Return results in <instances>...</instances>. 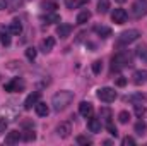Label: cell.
Listing matches in <instances>:
<instances>
[{"label": "cell", "instance_id": "8992f818", "mask_svg": "<svg viewBox=\"0 0 147 146\" xmlns=\"http://www.w3.org/2000/svg\"><path fill=\"white\" fill-rule=\"evenodd\" d=\"M98 98L101 102H105V103H111V102L116 100V91L113 88H108V86L101 88V89H98Z\"/></svg>", "mask_w": 147, "mask_h": 146}, {"label": "cell", "instance_id": "ba28073f", "mask_svg": "<svg viewBox=\"0 0 147 146\" xmlns=\"http://www.w3.org/2000/svg\"><path fill=\"white\" fill-rule=\"evenodd\" d=\"M70 132H72V126H70V122H60L58 126H57V134L60 136V138H69L70 136Z\"/></svg>", "mask_w": 147, "mask_h": 146}, {"label": "cell", "instance_id": "484cf974", "mask_svg": "<svg viewBox=\"0 0 147 146\" xmlns=\"http://www.w3.org/2000/svg\"><path fill=\"white\" fill-rule=\"evenodd\" d=\"M21 136H22V139H24V141H34V139H36V132H34L33 129L21 132Z\"/></svg>", "mask_w": 147, "mask_h": 146}, {"label": "cell", "instance_id": "4fadbf2b", "mask_svg": "<svg viewBox=\"0 0 147 146\" xmlns=\"http://www.w3.org/2000/svg\"><path fill=\"white\" fill-rule=\"evenodd\" d=\"M87 127H89V131H91V132L98 134V132H101L103 124H101V120H99V119H92V115H91V117H89V120H87Z\"/></svg>", "mask_w": 147, "mask_h": 146}, {"label": "cell", "instance_id": "f35d334b", "mask_svg": "<svg viewBox=\"0 0 147 146\" xmlns=\"http://www.w3.org/2000/svg\"><path fill=\"white\" fill-rule=\"evenodd\" d=\"M9 7V0H0V10H5Z\"/></svg>", "mask_w": 147, "mask_h": 146}, {"label": "cell", "instance_id": "2e32d148", "mask_svg": "<svg viewBox=\"0 0 147 146\" xmlns=\"http://www.w3.org/2000/svg\"><path fill=\"white\" fill-rule=\"evenodd\" d=\"M19 139H22V136H21L19 131H10L5 136V143L7 145H16V143H19Z\"/></svg>", "mask_w": 147, "mask_h": 146}, {"label": "cell", "instance_id": "8d00e7d4", "mask_svg": "<svg viewBox=\"0 0 147 146\" xmlns=\"http://www.w3.org/2000/svg\"><path fill=\"white\" fill-rule=\"evenodd\" d=\"M0 41H2V45H5V46H9V45H10V36H9V33H5V35H2V38H0Z\"/></svg>", "mask_w": 147, "mask_h": 146}, {"label": "cell", "instance_id": "7a4b0ae2", "mask_svg": "<svg viewBox=\"0 0 147 146\" xmlns=\"http://www.w3.org/2000/svg\"><path fill=\"white\" fill-rule=\"evenodd\" d=\"M111 62H113V64H111L113 69H123V67L132 65V55H130L128 52H118V53L113 57Z\"/></svg>", "mask_w": 147, "mask_h": 146}, {"label": "cell", "instance_id": "7c38bea8", "mask_svg": "<svg viewBox=\"0 0 147 146\" xmlns=\"http://www.w3.org/2000/svg\"><path fill=\"white\" fill-rule=\"evenodd\" d=\"M70 33H72V26H70V24H67V23H60V24H58V28H57V36L67 38V36H70Z\"/></svg>", "mask_w": 147, "mask_h": 146}, {"label": "cell", "instance_id": "3957f363", "mask_svg": "<svg viewBox=\"0 0 147 146\" xmlns=\"http://www.w3.org/2000/svg\"><path fill=\"white\" fill-rule=\"evenodd\" d=\"M140 38V31L139 29H127V31H123L118 40H116V45L118 46H125V45H130V43H134V41H137Z\"/></svg>", "mask_w": 147, "mask_h": 146}, {"label": "cell", "instance_id": "74e56055", "mask_svg": "<svg viewBox=\"0 0 147 146\" xmlns=\"http://www.w3.org/2000/svg\"><path fill=\"white\" fill-rule=\"evenodd\" d=\"M125 84H127V79H125V77H121V76H120V77H116V86H120V88H121V86H125Z\"/></svg>", "mask_w": 147, "mask_h": 146}, {"label": "cell", "instance_id": "4dcf8cb0", "mask_svg": "<svg viewBox=\"0 0 147 146\" xmlns=\"http://www.w3.org/2000/svg\"><path fill=\"white\" fill-rule=\"evenodd\" d=\"M77 143H79V145H91V143H92V139H91V138H87V136H77Z\"/></svg>", "mask_w": 147, "mask_h": 146}, {"label": "cell", "instance_id": "1f68e13d", "mask_svg": "<svg viewBox=\"0 0 147 146\" xmlns=\"http://www.w3.org/2000/svg\"><path fill=\"white\" fill-rule=\"evenodd\" d=\"M79 3H80V0H65V5H67V9H77L79 7Z\"/></svg>", "mask_w": 147, "mask_h": 146}, {"label": "cell", "instance_id": "ffe728a7", "mask_svg": "<svg viewBox=\"0 0 147 146\" xmlns=\"http://www.w3.org/2000/svg\"><path fill=\"white\" fill-rule=\"evenodd\" d=\"M147 81V71H135L134 72V83L135 84H144Z\"/></svg>", "mask_w": 147, "mask_h": 146}, {"label": "cell", "instance_id": "30bf717a", "mask_svg": "<svg viewBox=\"0 0 147 146\" xmlns=\"http://www.w3.org/2000/svg\"><path fill=\"white\" fill-rule=\"evenodd\" d=\"M55 46V38L51 36H46L45 40H41V45H39V50L45 52V53H50Z\"/></svg>", "mask_w": 147, "mask_h": 146}, {"label": "cell", "instance_id": "7402d4cb", "mask_svg": "<svg viewBox=\"0 0 147 146\" xmlns=\"http://www.w3.org/2000/svg\"><path fill=\"white\" fill-rule=\"evenodd\" d=\"M99 120H103L105 124L111 122V110L108 107H103L101 108V112H99Z\"/></svg>", "mask_w": 147, "mask_h": 146}, {"label": "cell", "instance_id": "83f0119b", "mask_svg": "<svg viewBox=\"0 0 147 146\" xmlns=\"http://www.w3.org/2000/svg\"><path fill=\"white\" fill-rule=\"evenodd\" d=\"M101 71H103V62H101V60H94V62H92V72L101 74Z\"/></svg>", "mask_w": 147, "mask_h": 146}, {"label": "cell", "instance_id": "603a6c76", "mask_svg": "<svg viewBox=\"0 0 147 146\" xmlns=\"http://www.w3.org/2000/svg\"><path fill=\"white\" fill-rule=\"evenodd\" d=\"M108 10H110V0H98V12L108 14Z\"/></svg>", "mask_w": 147, "mask_h": 146}, {"label": "cell", "instance_id": "60d3db41", "mask_svg": "<svg viewBox=\"0 0 147 146\" xmlns=\"http://www.w3.org/2000/svg\"><path fill=\"white\" fill-rule=\"evenodd\" d=\"M86 2H89V0H80V3H86Z\"/></svg>", "mask_w": 147, "mask_h": 146}, {"label": "cell", "instance_id": "d6a6232c", "mask_svg": "<svg viewBox=\"0 0 147 146\" xmlns=\"http://www.w3.org/2000/svg\"><path fill=\"white\" fill-rule=\"evenodd\" d=\"M127 100H128V102H132L134 105H135V103H142V95H130Z\"/></svg>", "mask_w": 147, "mask_h": 146}, {"label": "cell", "instance_id": "277c9868", "mask_svg": "<svg viewBox=\"0 0 147 146\" xmlns=\"http://www.w3.org/2000/svg\"><path fill=\"white\" fill-rule=\"evenodd\" d=\"M24 88H26V83L21 77H14L9 83H5V86H3V89L9 93H21V91H24Z\"/></svg>", "mask_w": 147, "mask_h": 146}, {"label": "cell", "instance_id": "9a60e30c", "mask_svg": "<svg viewBox=\"0 0 147 146\" xmlns=\"http://www.w3.org/2000/svg\"><path fill=\"white\" fill-rule=\"evenodd\" d=\"M45 12H55L58 9V2L57 0H43L41 5H39Z\"/></svg>", "mask_w": 147, "mask_h": 146}, {"label": "cell", "instance_id": "cb8c5ba5", "mask_svg": "<svg viewBox=\"0 0 147 146\" xmlns=\"http://www.w3.org/2000/svg\"><path fill=\"white\" fill-rule=\"evenodd\" d=\"M135 53H137V57H139L142 62H146V64H147V46H146V45H140V46H137Z\"/></svg>", "mask_w": 147, "mask_h": 146}, {"label": "cell", "instance_id": "f1b7e54d", "mask_svg": "<svg viewBox=\"0 0 147 146\" xmlns=\"http://www.w3.org/2000/svg\"><path fill=\"white\" fill-rule=\"evenodd\" d=\"M144 113H146V107L142 103H135V115L137 117H142Z\"/></svg>", "mask_w": 147, "mask_h": 146}, {"label": "cell", "instance_id": "6da1fadb", "mask_svg": "<svg viewBox=\"0 0 147 146\" xmlns=\"http://www.w3.org/2000/svg\"><path fill=\"white\" fill-rule=\"evenodd\" d=\"M72 102H74V93L72 91H69V89L58 91V93H55L53 98H51V105H53V110H55V112H62V110H65Z\"/></svg>", "mask_w": 147, "mask_h": 146}, {"label": "cell", "instance_id": "d590c367", "mask_svg": "<svg viewBox=\"0 0 147 146\" xmlns=\"http://www.w3.org/2000/svg\"><path fill=\"white\" fill-rule=\"evenodd\" d=\"M121 145H123V146L135 145V139H134V138H130V136H127V138H123V139H121Z\"/></svg>", "mask_w": 147, "mask_h": 146}, {"label": "cell", "instance_id": "52a82bcc", "mask_svg": "<svg viewBox=\"0 0 147 146\" xmlns=\"http://www.w3.org/2000/svg\"><path fill=\"white\" fill-rule=\"evenodd\" d=\"M127 17H128V14H127L125 9H115V10L111 12V21H113L115 24H123V23L127 21Z\"/></svg>", "mask_w": 147, "mask_h": 146}, {"label": "cell", "instance_id": "8fae6325", "mask_svg": "<svg viewBox=\"0 0 147 146\" xmlns=\"http://www.w3.org/2000/svg\"><path fill=\"white\" fill-rule=\"evenodd\" d=\"M92 112H94L92 103H89V102H82V103L79 105V113H80L82 117H86V119H89V117L92 115Z\"/></svg>", "mask_w": 147, "mask_h": 146}, {"label": "cell", "instance_id": "d4e9b609", "mask_svg": "<svg viewBox=\"0 0 147 146\" xmlns=\"http://www.w3.org/2000/svg\"><path fill=\"white\" fill-rule=\"evenodd\" d=\"M134 129H135V132H137V134H140V136H142V134H146V131H147V124L144 122V120H139V122L135 124V127H134Z\"/></svg>", "mask_w": 147, "mask_h": 146}, {"label": "cell", "instance_id": "4316f807", "mask_svg": "<svg viewBox=\"0 0 147 146\" xmlns=\"http://www.w3.org/2000/svg\"><path fill=\"white\" fill-rule=\"evenodd\" d=\"M118 120H120L121 124H127V122L130 120V113H128L127 110H123V112H120V113H118Z\"/></svg>", "mask_w": 147, "mask_h": 146}, {"label": "cell", "instance_id": "9c48e42d", "mask_svg": "<svg viewBox=\"0 0 147 146\" xmlns=\"http://www.w3.org/2000/svg\"><path fill=\"white\" fill-rule=\"evenodd\" d=\"M39 96H41V93H39V91H33L31 95H28V98L24 100V108H26V110H31L38 103V102H39Z\"/></svg>", "mask_w": 147, "mask_h": 146}, {"label": "cell", "instance_id": "5bb4252c", "mask_svg": "<svg viewBox=\"0 0 147 146\" xmlns=\"http://www.w3.org/2000/svg\"><path fill=\"white\" fill-rule=\"evenodd\" d=\"M41 21H45L46 24H57V23H60V16L57 12H46L41 16Z\"/></svg>", "mask_w": 147, "mask_h": 146}, {"label": "cell", "instance_id": "e575fe53", "mask_svg": "<svg viewBox=\"0 0 147 146\" xmlns=\"http://www.w3.org/2000/svg\"><path fill=\"white\" fill-rule=\"evenodd\" d=\"M7 126H9V122H7V119H0V136L7 131Z\"/></svg>", "mask_w": 147, "mask_h": 146}, {"label": "cell", "instance_id": "5b68a950", "mask_svg": "<svg viewBox=\"0 0 147 146\" xmlns=\"http://www.w3.org/2000/svg\"><path fill=\"white\" fill-rule=\"evenodd\" d=\"M130 14H132V17H135V19L144 17V16L147 14V2L146 0H135V2L132 3Z\"/></svg>", "mask_w": 147, "mask_h": 146}, {"label": "cell", "instance_id": "836d02e7", "mask_svg": "<svg viewBox=\"0 0 147 146\" xmlns=\"http://www.w3.org/2000/svg\"><path fill=\"white\" fill-rule=\"evenodd\" d=\"M106 129H108V132H110L111 136H115V138L118 136V129H116V127H115L111 122H108V124H106Z\"/></svg>", "mask_w": 147, "mask_h": 146}, {"label": "cell", "instance_id": "f546056e", "mask_svg": "<svg viewBox=\"0 0 147 146\" xmlns=\"http://www.w3.org/2000/svg\"><path fill=\"white\" fill-rule=\"evenodd\" d=\"M36 48H33V46H29V48H28V50H26V57H28V59H29V60H34V59H36Z\"/></svg>", "mask_w": 147, "mask_h": 146}, {"label": "cell", "instance_id": "ab89813d", "mask_svg": "<svg viewBox=\"0 0 147 146\" xmlns=\"http://www.w3.org/2000/svg\"><path fill=\"white\" fill-rule=\"evenodd\" d=\"M116 2H118V3H123V2H125V0H116Z\"/></svg>", "mask_w": 147, "mask_h": 146}, {"label": "cell", "instance_id": "d6986e66", "mask_svg": "<svg viewBox=\"0 0 147 146\" xmlns=\"http://www.w3.org/2000/svg\"><path fill=\"white\" fill-rule=\"evenodd\" d=\"M94 31H96V35L101 38H110L111 36V28H108V26H96L94 28Z\"/></svg>", "mask_w": 147, "mask_h": 146}, {"label": "cell", "instance_id": "e0dca14e", "mask_svg": "<svg viewBox=\"0 0 147 146\" xmlns=\"http://www.w3.org/2000/svg\"><path fill=\"white\" fill-rule=\"evenodd\" d=\"M7 31H9L10 35L19 36V35L22 33V24H21V21H12V23H10V26L7 28Z\"/></svg>", "mask_w": 147, "mask_h": 146}, {"label": "cell", "instance_id": "ac0fdd59", "mask_svg": "<svg viewBox=\"0 0 147 146\" xmlns=\"http://www.w3.org/2000/svg\"><path fill=\"white\" fill-rule=\"evenodd\" d=\"M34 110H36V113L39 115V117H46V115L50 113L48 105H46V103H43V102H38L36 105H34Z\"/></svg>", "mask_w": 147, "mask_h": 146}, {"label": "cell", "instance_id": "44dd1931", "mask_svg": "<svg viewBox=\"0 0 147 146\" xmlns=\"http://www.w3.org/2000/svg\"><path fill=\"white\" fill-rule=\"evenodd\" d=\"M89 19H91V12L87 9H84V10H80L77 14V24H86Z\"/></svg>", "mask_w": 147, "mask_h": 146}]
</instances>
